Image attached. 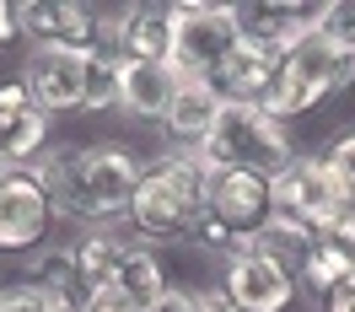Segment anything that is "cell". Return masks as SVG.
I'll use <instances>...</instances> for the list:
<instances>
[{"instance_id": "cell-12", "label": "cell", "mask_w": 355, "mask_h": 312, "mask_svg": "<svg viewBox=\"0 0 355 312\" xmlns=\"http://www.w3.org/2000/svg\"><path fill=\"white\" fill-rule=\"evenodd\" d=\"M318 22V6H291V0H264V6H237V27L243 44L264 49V54H291Z\"/></svg>"}, {"instance_id": "cell-15", "label": "cell", "mask_w": 355, "mask_h": 312, "mask_svg": "<svg viewBox=\"0 0 355 312\" xmlns=\"http://www.w3.org/2000/svg\"><path fill=\"white\" fill-rule=\"evenodd\" d=\"M167 291V269L151 248H135V243H119V259H113V275H108V291L103 296H119L130 307H151L156 296Z\"/></svg>"}, {"instance_id": "cell-8", "label": "cell", "mask_w": 355, "mask_h": 312, "mask_svg": "<svg viewBox=\"0 0 355 312\" xmlns=\"http://www.w3.org/2000/svg\"><path fill=\"white\" fill-rule=\"evenodd\" d=\"M275 216V200H269V178H253V173H226L216 167L210 178V194H205V221H216L232 237V243H248L259 226Z\"/></svg>"}, {"instance_id": "cell-13", "label": "cell", "mask_w": 355, "mask_h": 312, "mask_svg": "<svg viewBox=\"0 0 355 312\" xmlns=\"http://www.w3.org/2000/svg\"><path fill=\"white\" fill-rule=\"evenodd\" d=\"M178 92V70L167 60H119V108L130 119H167Z\"/></svg>"}, {"instance_id": "cell-17", "label": "cell", "mask_w": 355, "mask_h": 312, "mask_svg": "<svg viewBox=\"0 0 355 312\" xmlns=\"http://www.w3.org/2000/svg\"><path fill=\"white\" fill-rule=\"evenodd\" d=\"M237 248H248V253H264V259H275V264H286L291 275L307 264V253L318 248V237H312L307 226H296V221H286V216H269L248 243H237Z\"/></svg>"}, {"instance_id": "cell-7", "label": "cell", "mask_w": 355, "mask_h": 312, "mask_svg": "<svg viewBox=\"0 0 355 312\" xmlns=\"http://www.w3.org/2000/svg\"><path fill=\"white\" fill-rule=\"evenodd\" d=\"M87 65H92V54H81V49L33 44V54L22 65V87L44 113H70L87 103Z\"/></svg>"}, {"instance_id": "cell-4", "label": "cell", "mask_w": 355, "mask_h": 312, "mask_svg": "<svg viewBox=\"0 0 355 312\" xmlns=\"http://www.w3.org/2000/svg\"><path fill=\"white\" fill-rule=\"evenodd\" d=\"M334 70H339V49L312 27L291 54H280L275 87H269V97L259 108H264L269 119H280V124H286V119H302L307 108H318V103L334 92Z\"/></svg>"}, {"instance_id": "cell-21", "label": "cell", "mask_w": 355, "mask_h": 312, "mask_svg": "<svg viewBox=\"0 0 355 312\" xmlns=\"http://www.w3.org/2000/svg\"><path fill=\"white\" fill-rule=\"evenodd\" d=\"M323 162H329V178H334V189H339L345 210H355V130L339 135L329 151H323Z\"/></svg>"}, {"instance_id": "cell-10", "label": "cell", "mask_w": 355, "mask_h": 312, "mask_svg": "<svg viewBox=\"0 0 355 312\" xmlns=\"http://www.w3.org/2000/svg\"><path fill=\"white\" fill-rule=\"evenodd\" d=\"M49 151V113L27 97L22 81L0 87V167H33Z\"/></svg>"}, {"instance_id": "cell-16", "label": "cell", "mask_w": 355, "mask_h": 312, "mask_svg": "<svg viewBox=\"0 0 355 312\" xmlns=\"http://www.w3.org/2000/svg\"><path fill=\"white\" fill-rule=\"evenodd\" d=\"M275 65H280L275 54H264L253 44H237L232 60L216 70V87H221L226 103H264L269 87H275Z\"/></svg>"}, {"instance_id": "cell-22", "label": "cell", "mask_w": 355, "mask_h": 312, "mask_svg": "<svg viewBox=\"0 0 355 312\" xmlns=\"http://www.w3.org/2000/svg\"><path fill=\"white\" fill-rule=\"evenodd\" d=\"M0 312H70V307L33 286H11V291H0Z\"/></svg>"}, {"instance_id": "cell-28", "label": "cell", "mask_w": 355, "mask_h": 312, "mask_svg": "<svg viewBox=\"0 0 355 312\" xmlns=\"http://www.w3.org/2000/svg\"><path fill=\"white\" fill-rule=\"evenodd\" d=\"M200 307H205V312H237V302L216 286V291H200Z\"/></svg>"}, {"instance_id": "cell-3", "label": "cell", "mask_w": 355, "mask_h": 312, "mask_svg": "<svg viewBox=\"0 0 355 312\" xmlns=\"http://www.w3.org/2000/svg\"><path fill=\"white\" fill-rule=\"evenodd\" d=\"M243 44V27H237V6H173V44H167V65L178 76H200L216 81V70L232 60V49Z\"/></svg>"}, {"instance_id": "cell-25", "label": "cell", "mask_w": 355, "mask_h": 312, "mask_svg": "<svg viewBox=\"0 0 355 312\" xmlns=\"http://www.w3.org/2000/svg\"><path fill=\"white\" fill-rule=\"evenodd\" d=\"M323 312H355V269L345 275V280H339V291H329Z\"/></svg>"}, {"instance_id": "cell-1", "label": "cell", "mask_w": 355, "mask_h": 312, "mask_svg": "<svg viewBox=\"0 0 355 312\" xmlns=\"http://www.w3.org/2000/svg\"><path fill=\"white\" fill-rule=\"evenodd\" d=\"M38 189L49 194L54 216H70L81 226L113 221V216H130L135 189L146 183V156H135L130 146H113V140H97V146H49L33 167H27Z\"/></svg>"}, {"instance_id": "cell-24", "label": "cell", "mask_w": 355, "mask_h": 312, "mask_svg": "<svg viewBox=\"0 0 355 312\" xmlns=\"http://www.w3.org/2000/svg\"><path fill=\"white\" fill-rule=\"evenodd\" d=\"M323 243H334V248H339V253L355 264V210H345V216H339V221L323 232Z\"/></svg>"}, {"instance_id": "cell-26", "label": "cell", "mask_w": 355, "mask_h": 312, "mask_svg": "<svg viewBox=\"0 0 355 312\" xmlns=\"http://www.w3.org/2000/svg\"><path fill=\"white\" fill-rule=\"evenodd\" d=\"M76 312H140V307H130V302H119V296H92V302H81Z\"/></svg>"}, {"instance_id": "cell-23", "label": "cell", "mask_w": 355, "mask_h": 312, "mask_svg": "<svg viewBox=\"0 0 355 312\" xmlns=\"http://www.w3.org/2000/svg\"><path fill=\"white\" fill-rule=\"evenodd\" d=\"M146 312H205L200 307V291H183V286H167L162 296H156Z\"/></svg>"}, {"instance_id": "cell-19", "label": "cell", "mask_w": 355, "mask_h": 312, "mask_svg": "<svg viewBox=\"0 0 355 312\" xmlns=\"http://www.w3.org/2000/svg\"><path fill=\"white\" fill-rule=\"evenodd\" d=\"M318 33L329 38L339 54H355V0H334V6H318Z\"/></svg>"}, {"instance_id": "cell-5", "label": "cell", "mask_w": 355, "mask_h": 312, "mask_svg": "<svg viewBox=\"0 0 355 312\" xmlns=\"http://www.w3.org/2000/svg\"><path fill=\"white\" fill-rule=\"evenodd\" d=\"M269 200H275V216L307 226L312 237H323V232L345 216V200H339V189H334L323 156H291L286 167L269 178Z\"/></svg>"}, {"instance_id": "cell-27", "label": "cell", "mask_w": 355, "mask_h": 312, "mask_svg": "<svg viewBox=\"0 0 355 312\" xmlns=\"http://www.w3.org/2000/svg\"><path fill=\"white\" fill-rule=\"evenodd\" d=\"M11 38H22V22H17V6L0 0V44H11Z\"/></svg>"}, {"instance_id": "cell-20", "label": "cell", "mask_w": 355, "mask_h": 312, "mask_svg": "<svg viewBox=\"0 0 355 312\" xmlns=\"http://www.w3.org/2000/svg\"><path fill=\"white\" fill-rule=\"evenodd\" d=\"M81 108H119V60H108V54H92L87 65V103Z\"/></svg>"}, {"instance_id": "cell-2", "label": "cell", "mask_w": 355, "mask_h": 312, "mask_svg": "<svg viewBox=\"0 0 355 312\" xmlns=\"http://www.w3.org/2000/svg\"><path fill=\"white\" fill-rule=\"evenodd\" d=\"M194 151L210 162V167H226V173H253V178H275L291 156V135L280 119H269L259 103H221V119L210 124Z\"/></svg>"}, {"instance_id": "cell-14", "label": "cell", "mask_w": 355, "mask_h": 312, "mask_svg": "<svg viewBox=\"0 0 355 312\" xmlns=\"http://www.w3.org/2000/svg\"><path fill=\"white\" fill-rule=\"evenodd\" d=\"M221 87L216 81H200V76H178V92H173V108H167V135H173L178 146H200L210 124L221 119Z\"/></svg>"}, {"instance_id": "cell-6", "label": "cell", "mask_w": 355, "mask_h": 312, "mask_svg": "<svg viewBox=\"0 0 355 312\" xmlns=\"http://www.w3.org/2000/svg\"><path fill=\"white\" fill-rule=\"evenodd\" d=\"M54 205L27 167H0V253H33L54 232Z\"/></svg>"}, {"instance_id": "cell-9", "label": "cell", "mask_w": 355, "mask_h": 312, "mask_svg": "<svg viewBox=\"0 0 355 312\" xmlns=\"http://www.w3.org/2000/svg\"><path fill=\"white\" fill-rule=\"evenodd\" d=\"M226 296L237 302V312H286L296 302V275L286 264H275L264 253H248L237 248L232 264H226Z\"/></svg>"}, {"instance_id": "cell-18", "label": "cell", "mask_w": 355, "mask_h": 312, "mask_svg": "<svg viewBox=\"0 0 355 312\" xmlns=\"http://www.w3.org/2000/svg\"><path fill=\"white\" fill-rule=\"evenodd\" d=\"M350 269H355V264L339 253V248L318 237V248L307 253V264L296 269V291H323V296H329V291H339V280H345Z\"/></svg>"}, {"instance_id": "cell-11", "label": "cell", "mask_w": 355, "mask_h": 312, "mask_svg": "<svg viewBox=\"0 0 355 312\" xmlns=\"http://www.w3.org/2000/svg\"><path fill=\"white\" fill-rule=\"evenodd\" d=\"M200 216H205L200 205L189 200L183 189H173V183L151 167L146 183L135 189V205H130V216H124V221H130L140 237H189Z\"/></svg>"}]
</instances>
